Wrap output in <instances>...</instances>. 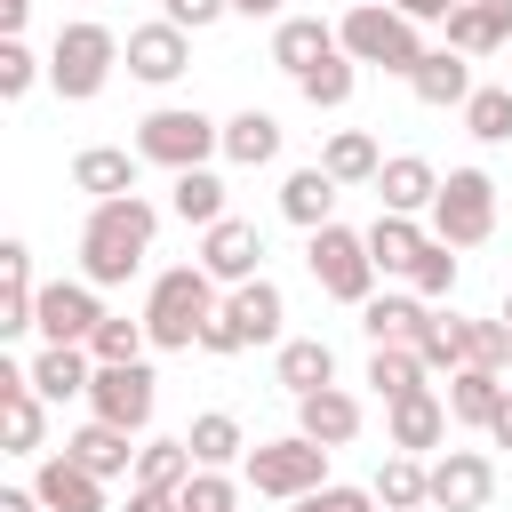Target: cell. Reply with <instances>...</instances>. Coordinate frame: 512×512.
<instances>
[{
	"mask_svg": "<svg viewBox=\"0 0 512 512\" xmlns=\"http://www.w3.org/2000/svg\"><path fill=\"white\" fill-rule=\"evenodd\" d=\"M424 320H432V304H424V296H368V304H360L368 344H416V336H424Z\"/></svg>",
	"mask_w": 512,
	"mask_h": 512,
	"instance_id": "cell-29",
	"label": "cell"
},
{
	"mask_svg": "<svg viewBox=\"0 0 512 512\" xmlns=\"http://www.w3.org/2000/svg\"><path fill=\"white\" fill-rule=\"evenodd\" d=\"M24 16H32V0H0V24H8V40L24 32Z\"/></svg>",
	"mask_w": 512,
	"mask_h": 512,
	"instance_id": "cell-53",
	"label": "cell"
},
{
	"mask_svg": "<svg viewBox=\"0 0 512 512\" xmlns=\"http://www.w3.org/2000/svg\"><path fill=\"white\" fill-rule=\"evenodd\" d=\"M280 384L304 400V392H320V384H336V352L320 344V336H288L280 344Z\"/></svg>",
	"mask_w": 512,
	"mask_h": 512,
	"instance_id": "cell-37",
	"label": "cell"
},
{
	"mask_svg": "<svg viewBox=\"0 0 512 512\" xmlns=\"http://www.w3.org/2000/svg\"><path fill=\"white\" fill-rule=\"evenodd\" d=\"M64 456H80V464H88L96 480H120V472L136 464V448H128V432H120V424H104V416H88V424H80V432L64 440Z\"/></svg>",
	"mask_w": 512,
	"mask_h": 512,
	"instance_id": "cell-30",
	"label": "cell"
},
{
	"mask_svg": "<svg viewBox=\"0 0 512 512\" xmlns=\"http://www.w3.org/2000/svg\"><path fill=\"white\" fill-rule=\"evenodd\" d=\"M272 152H280V120H272V112L248 104V112L224 120V160H232V168H264Z\"/></svg>",
	"mask_w": 512,
	"mask_h": 512,
	"instance_id": "cell-33",
	"label": "cell"
},
{
	"mask_svg": "<svg viewBox=\"0 0 512 512\" xmlns=\"http://www.w3.org/2000/svg\"><path fill=\"white\" fill-rule=\"evenodd\" d=\"M512 384L496 376V368H480V360H464L456 376H448V416L456 424H472V432H488V416H496V400H504Z\"/></svg>",
	"mask_w": 512,
	"mask_h": 512,
	"instance_id": "cell-27",
	"label": "cell"
},
{
	"mask_svg": "<svg viewBox=\"0 0 512 512\" xmlns=\"http://www.w3.org/2000/svg\"><path fill=\"white\" fill-rule=\"evenodd\" d=\"M296 432H304V440H320V448H344V440L360 432V400H352L344 384H320V392H304V400H296Z\"/></svg>",
	"mask_w": 512,
	"mask_h": 512,
	"instance_id": "cell-18",
	"label": "cell"
},
{
	"mask_svg": "<svg viewBox=\"0 0 512 512\" xmlns=\"http://www.w3.org/2000/svg\"><path fill=\"white\" fill-rule=\"evenodd\" d=\"M424 248H432V232H424L416 216H392V208H384V216L368 224V256H376V272H416Z\"/></svg>",
	"mask_w": 512,
	"mask_h": 512,
	"instance_id": "cell-28",
	"label": "cell"
},
{
	"mask_svg": "<svg viewBox=\"0 0 512 512\" xmlns=\"http://www.w3.org/2000/svg\"><path fill=\"white\" fill-rule=\"evenodd\" d=\"M120 56H128V72H136L144 88H168V80H184V64H192V32L160 16V24H136Z\"/></svg>",
	"mask_w": 512,
	"mask_h": 512,
	"instance_id": "cell-11",
	"label": "cell"
},
{
	"mask_svg": "<svg viewBox=\"0 0 512 512\" xmlns=\"http://www.w3.org/2000/svg\"><path fill=\"white\" fill-rule=\"evenodd\" d=\"M112 64H120V40H112L104 24H64L56 48H48V80H56L64 104H88V96L112 80Z\"/></svg>",
	"mask_w": 512,
	"mask_h": 512,
	"instance_id": "cell-8",
	"label": "cell"
},
{
	"mask_svg": "<svg viewBox=\"0 0 512 512\" xmlns=\"http://www.w3.org/2000/svg\"><path fill=\"white\" fill-rule=\"evenodd\" d=\"M464 128H472L480 144H504V136H512V80H504V88H472V96H464Z\"/></svg>",
	"mask_w": 512,
	"mask_h": 512,
	"instance_id": "cell-41",
	"label": "cell"
},
{
	"mask_svg": "<svg viewBox=\"0 0 512 512\" xmlns=\"http://www.w3.org/2000/svg\"><path fill=\"white\" fill-rule=\"evenodd\" d=\"M392 8H400V16H416V24H448L464 0H392Z\"/></svg>",
	"mask_w": 512,
	"mask_h": 512,
	"instance_id": "cell-50",
	"label": "cell"
},
{
	"mask_svg": "<svg viewBox=\"0 0 512 512\" xmlns=\"http://www.w3.org/2000/svg\"><path fill=\"white\" fill-rule=\"evenodd\" d=\"M200 264H208L224 288H240V280H256V264H264V232H256L248 216H216V224L200 232Z\"/></svg>",
	"mask_w": 512,
	"mask_h": 512,
	"instance_id": "cell-12",
	"label": "cell"
},
{
	"mask_svg": "<svg viewBox=\"0 0 512 512\" xmlns=\"http://www.w3.org/2000/svg\"><path fill=\"white\" fill-rule=\"evenodd\" d=\"M336 192H344V184L312 160V168H296V176L280 184V216H288V224H304V232H320V224H336Z\"/></svg>",
	"mask_w": 512,
	"mask_h": 512,
	"instance_id": "cell-26",
	"label": "cell"
},
{
	"mask_svg": "<svg viewBox=\"0 0 512 512\" xmlns=\"http://www.w3.org/2000/svg\"><path fill=\"white\" fill-rule=\"evenodd\" d=\"M216 272L192 256V264H176V272H160L152 280V296H144V328H152V344L160 352H192L200 344V328L216 320Z\"/></svg>",
	"mask_w": 512,
	"mask_h": 512,
	"instance_id": "cell-2",
	"label": "cell"
},
{
	"mask_svg": "<svg viewBox=\"0 0 512 512\" xmlns=\"http://www.w3.org/2000/svg\"><path fill=\"white\" fill-rule=\"evenodd\" d=\"M192 472H200L192 440H144L136 448V488H184Z\"/></svg>",
	"mask_w": 512,
	"mask_h": 512,
	"instance_id": "cell-38",
	"label": "cell"
},
{
	"mask_svg": "<svg viewBox=\"0 0 512 512\" xmlns=\"http://www.w3.org/2000/svg\"><path fill=\"white\" fill-rule=\"evenodd\" d=\"M496 232V176L488 168H448L440 200H432V240L448 248H480Z\"/></svg>",
	"mask_w": 512,
	"mask_h": 512,
	"instance_id": "cell-6",
	"label": "cell"
},
{
	"mask_svg": "<svg viewBox=\"0 0 512 512\" xmlns=\"http://www.w3.org/2000/svg\"><path fill=\"white\" fill-rule=\"evenodd\" d=\"M24 368H32L40 400H88V384H96V352L88 344H40Z\"/></svg>",
	"mask_w": 512,
	"mask_h": 512,
	"instance_id": "cell-14",
	"label": "cell"
},
{
	"mask_svg": "<svg viewBox=\"0 0 512 512\" xmlns=\"http://www.w3.org/2000/svg\"><path fill=\"white\" fill-rule=\"evenodd\" d=\"M448 400L424 384V392H408V400H392V448H408V456H424V448H440L448 440Z\"/></svg>",
	"mask_w": 512,
	"mask_h": 512,
	"instance_id": "cell-24",
	"label": "cell"
},
{
	"mask_svg": "<svg viewBox=\"0 0 512 512\" xmlns=\"http://www.w3.org/2000/svg\"><path fill=\"white\" fill-rule=\"evenodd\" d=\"M96 320H104L96 280H48V288H40V304H32V328H40L48 344H88V336H96Z\"/></svg>",
	"mask_w": 512,
	"mask_h": 512,
	"instance_id": "cell-10",
	"label": "cell"
},
{
	"mask_svg": "<svg viewBox=\"0 0 512 512\" xmlns=\"http://www.w3.org/2000/svg\"><path fill=\"white\" fill-rule=\"evenodd\" d=\"M184 440H192V456H200V464H216V472H224L232 456H248V432H240V416H224V408L192 416V432H184Z\"/></svg>",
	"mask_w": 512,
	"mask_h": 512,
	"instance_id": "cell-39",
	"label": "cell"
},
{
	"mask_svg": "<svg viewBox=\"0 0 512 512\" xmlns=\"http://www.w3.org/2000/svg\"><path fill=\"white\" fill-rule=\"evenodd\" d=\"M160 16L184 24V32H208L216 16H232V0H160Z\"/></svg>",
	"mask_w": 512,
	"mask_h": 512,
	"instance_id": "cell-47",
	"label": "cell"
},
{
	"mask_svg": "<svg viewBox=\"0 0 512 512\" xmlns=\"http://www.w3.org/2000/svg\"><path fill=\"white\" fill-rule=\"evenodd\" d=\"M32 80H40V64H32V48H24V40H0V96L16 104V96H24Z\"/></svg>",
	"mask_w": 512,
	"mask_h": 512,
	"instance_id": "cell-46",
	"label": "cell"
},
{
	"mask_svg": "<svg viewBox=\"0 0 512 512\" xmlns=\"http://www.w3.org/2000/svg\"><path fill=\"white\" fill-rule=\"evenodd\" d=\"M0 424H8V456H40V432H48V416H40V392H32V368H0Z\"/></svg>",
	"mask_w": 512,
	"mask_h": 512,
	"instance_id": "cell-15",
	"label": "cell"
},
{
	"mask_svg": "<svg viewBox=\"0 0 512 512\" xmlns=\"http://www.w3.org/2000/svg\"><path fill=\"white\" fill-rule=\"evenodd\" d=\"M152 232H160V208L144 192H120V200H96L88 224H80V280L96 288H128L152 256Z\"/></svg>",
	"mask_w": 512,
	"mask_h": 512,
	"instance_id": "cell-1",
	"label": "cell"
},
{
	"mask_svg": "<svg viewBox=\"0 0 512 512\" xmlns=\"http://www.w3.org/2000/svg\"><path fill=\"white\" fill-rule=\"evenodd\" d=\"M504 320H512V296H504Z\"/></svg>",
	"mask_w": 512,
	"mask_h": 512,
	"instance_id": "cell-55",
	"label": "cell"
},
{
	"mask_svg": "<svg viewBox=\"0 0 512 512\" xmlns=\"http://www.w3.org/2000/svg\"><path fill=\"white\" fill-rule=\"evenodd\" d=\"M488 440H496V448H512V392L496 400V416H488Z\"/></svg>",
	"mask_w": 512,
	"mask_h": 512,
	"instance_id": "cell-52",
	"label": "cell"
},
{
	"mask_svg": "<svg viewBox=\"0 0 512 512\" xmlns=\"http://www.w3.org/2000/svg\"><path fill=\"white\" fill-rule=\"evenodd\" d=\"M136 168H144V152L88 144V152L72 160V192H88V200H120V192H136Z\"/></svg>",
	"mask_w": 512,
	"mask_h": 512,
	"instance_id": "cell-21",
	"label": "cell"
},
{
	"mask_svg": "<svg viewBox=\"0 0 512 512\" xmlns=\"http://www.w3.org/2000/svg\"><path fill=\"white\" fill-rule=\"evenodd\" d=\"M128 512H184V488H128Z\"/></svg>",
	"mask_w": 512,
	"mask_h": 512,
	"instance_id": "cell-49",
	"label": "cell"
},
{
	"mask_svg": "<svg viewBox=\"0 0 512 512\" xmlns=\"http://www.w3.org/2000/svg\"><path fill=\"white\" fill-rule=\"evenodd\" d=\"M0 512H48L40 488H0Z\"/></svg>",
	"mask_w": 512,
	"mask_h": 512,
	"instance_id": "cell-51",
	"label": "cell"
},
{
	"mask_svg": "<svg viewBox=\"0 0 512 512\" xmlns=\"http://www.w3.org/2000/svg\"><path fill=\"white\" fill-rule=\"evenodd\" d=\"M496 496V464L480 456V448H448L440 464H432V504L440 512H480Z\"/></svg>",
	"mask_w": 512,
	"mask_h": 512,
	"instance_id": "cell-13",
	"label": "cell"
},
{
	"mask_svg": "<svg viewBox=\"0 0 512 512\" xmlns=\"http://www.w3.org/2000/svg\"><path fill=\"white\" fill-rule=\"evenodd\" d=\"M336 40H344L352 64H376V72H400V80L424 64V32H416V16H400L392 0H360V8L336 24Z\"/></svg>",
	"mask_w": 512,
	"mask_h": 512,
	"instance_id": "cell-3",
	"label": "cell"
},
{
	"mask_svg": "<svg viewBox=\"0 0 512 512\" xmlns=\"http://www.w3.org/2000/svg\"><path fill=\"white\" fill-rule=\"evenodd\" d=\"M448 48H456V56H496V48H512V0H464V8L448 16Z\"/></svg>",
	"mask_w": 512,
	"mask_h": 512,
	"instance_id": "cell-19",
	"label": "cell"
},
{
	"mask_svg": "<svg viewBox=\"0 0 512 512\" xmlns=\"http://www.w3.org/2000/svg\"><path fill=\"white\" fill-rule=\"evenodd\" d=\"M376 200H384L392 216H416V208H432V200H440V168H432V160H416V152H392V160L376 168Z\"/></svg>",
	"mask_w": 512,
	"mask_h": 512,
	"instance_id": "cell-17",
	"label": "cell"
},
{
	"mask_svg": "<svg viewBox=\"0 0 512 512\" xmlns=\"http://www.w3.org/2000/svg\"><path fill=\"white\" fill-rule=\"evenodd\" d=\"M352 88H360V64L336 48V56H320L312 72H296V96L312 104V112H336V104H352Z\"/></svg>",
	"mask_w": 512,
	"mask_h": 512,
	"instance_id": "cell-34",
	"label": "cell"
},
{
	"mask_svg": "<svg viewBox=\"0 0 512 512\" xmlns=\"http://www.w3.org/2000/svg\"><path fill=\"white\" fill-rule=\"evenodd\" d=\"M232 16H280V0H232Z\"/></svg>",
	"mask_w": 512,
	"mask_h": 512,
	"instance_id": "cell-54",
	"label": "cell"
},
{
	"mask_svg": "<svg viewBox=\"0 0 512 512\" xmlns=\"http://www.w3.org/2000/svg\"><path fill=\"white\" fill-rule=\"evenodd\" d=\"M320 168H328L336 184H376L384 152H376V136H368V128H336V136H328V152H320Z\"/></svg>",
	"mask_w": 512,
	"mask_h": 512,
	"instance_id": "cell-35",
	"label": "cell"
},
{
	"mask_svg": "<svg viewBox=\"0 0 512 512\" xmlns=\"http://www.w3.org/2000/svg\"><path fill=\"white\" fill-rule=\"evenodd\" d=\"M144 344H152V328H144V320H128V312H104V320H96V336H88V352H96V360H144Z\"/></svg>",
	"mask_w": 512,
	"mask_h": 512,
	"instance_id": "cell-42",
	"label": "cell"
},
{
	"mask_svg": "<svg viewBox=\"0 0 512 512\" xmlns=\"http://www.w3.org/2000/svg\"><path fill=\"white\" fill-rule=\"evenodd\" d=\"M32 304H40L32 248H24V240H0V336H24V328H32Z\"/></svg>",
	"mask_w": 512,
	"mask_h": 512,
	"instance_id": "cell-22",
	"label": "cell"
},
{
	"mask_svg": "<svg viewBox=\"0 0 512 512\" xmlns=\"http://www.w3.org/2000/svg\"><path fill=\"white\" fill-rule=\"evenodd\" d=\"M416 352H424V368H448V376H456V368L472 360V320H456V312L440 320V312H432L424 336H416Z\"/></svg>",
	"mask_w": 512,
	"mask_h": 512,
	"instance_id": "cell-40",
	"label": "cell"
},
{
	"mask_svg": "<svg viewBox=\"0 0 512 512\" xmlns=\"http://www.w3.org/2000/svg\"><path fill=\"white\" fill-rule=\"evenodd\" d=\"M224 312H232V328L248 336V344H280V320H288V296L256 272V280H240L232 296H224Z\"/></svg>",
	"mask_w": 512,
	"mask_h": 512,
	"instance_id": "cell-23",
	"label": "cell"
},
{
	"mask_svg": "<svg viewBox=\"0 0 512 512\" xmlns=\"http://www.w3.org/2000/svg\"><path fill=\"white\" fill-rule=\"evenodd\" d=\"M344 40H336V24H320V16H280V32H272V64L296 80V72H312L320 56H336Z\"/></svg>",
	"mask_w": 512,
	"mask_h": 512,
	"instance_id": "cell-25",
	"label": "cell"
},
{
	"mask_svg": "<svg viewBox=\"0 0 512 512\" xmlns=\"http://www.w3.org/2000/svg\"><path fill=\"white\" fill-rule=\"evenodd\" d=\"M304 264H312L320 296H336V304H368L376 296V256H368V232H352V224H320Z\"/></svg>",
	"mask_w": 512,
	"mask_h": 512,
	"instance_id": "cell-7",
	"label": "cell"
},
{
	"mask_svg": "<svg viewBox=\"0 0 512 512\" xmlns=\"http://www.w3.org/2000/svg\"><path fill=\"white\" fill-rule=\"evenodd\" d=\"M152 368L144 360H96V384H88V408L104 416V424H120V432H144L152 424Z\"/></svg>",
	"mask_w": 512,
	"mask_h": 512,
	"instance_id": "cell-9",
	"label": "cell"
},
{
	"mask_svg": "<svg viewBox=\"0 0 512 512\" xmlns=\"http://www.w3.org/2000/svg\"><path fill=\"white\" fill-rule=\"evenodd\" d=\"M136 152L152 168H208V152H224V120H208L192 104H160L136 120Z\"/></svg>",
	"mask_w": 512,
	"mask_h": 512,
	"instance_id": "cell-5",
	"label": "cell"
},
{
	"mask_svg": "<svg viewBox=\"0 0 512 512\" xmlns=\"http://www.w3.org/2000/svg\"><path fill=\"white\" fill-rule=\"evenodd\" d=\"M368 488H376V504H384V512H416V504H432V464H416L408 448H392V456L376 464V480H368Z\"/></svg>",
	"mask_w": 512,
	"mask_h": 512,
	"instance_id": "cell-31",
	"label": "cell"
},
{
	"mask_svg": "<svg viewBox=\"0 0 512 512\" xmlns=\"http://www.w3.org/2000/svg\"><path fill=\"white\" fill-rule=\"evenodd\" d=\"M296 512H376V488H344V480H328V488L296 496Z\"/></svg>",
	"mask_w": 512,
	"mask_h": 512,
	"instance_id": "cell-45",
	"label": "cell"
},
{
	"mask_svg": "<svg viewBox=\"0 0 512 512\" xmlns=\"http://www.w3.org/2000/svg\"><path fill=\"white\" fill-rule=\"evenodd\" d=\"M472 360L496 368V376H512V320H504V312H496V320H472Z\"/></svg>",
	"mask_w": 512,
	"mask_h": 512,
	"instance_id": "cell-44",
	"label": "cell"
},
{
	"mask_svg": "<svg viewBox=\"0 0 512 512\" xmlns=\"http://www.w3.org/2000/svg\"><path fill=\"white\" fill-rule=\"evenodd\" d=\"M168 208H176L184 224H200V232H208V224L224 216V176H216V168H176V184H168Z\"/></svg>",
	"mask_w": 512,
	"mask_h": 512,
	"instance_id": "cell-36",
	"label": "cell"
},
{
	"mask_svg": "<svg viewBox=\"0 0 512 512\" xmlns=\"http://www.w3.org/2000/svg\"><path fill=\"white\" fill-rule=\"evenodd\" d=\"M408 88H416V104H432V112H464V96H472V56H456V48H424V64L408 72Z\"/></svg>",
	"mask_w": 512,
	"mask_h": 512,
	"instance_id": "cell-20",
	"label": "cell"
},
{
	"mask_svg": "<svg viewBox=\"0 0 512 512\" xmlns=\"http://www.w3.org/2000/svg\"><path fill=\"white\" fill-rule=\"evenodd\" d=\"M408 288H416L424 304H440V296H456V248H448V240H432V248L416 256V272H408Z\"/></svg>",
	"mask_w": 512,
	"mask_h": 512,
	"instance_id": "cell-43",
	"label": "cell"
},
{
	"mask_svg": "<svg viewBox=\"0 0 512 512\" xmlns=\"http://www.w3.org/2000/svg\"><path fill=\"white\" fill-rule=\"evenodd\" d=\"M32 488H40V504H48V512H104V480H96L80 456H40Z\"/></svg>",
	"mask_w": 512,
	"mask_h": 512,
	"instance_id": "cell-16",
	"label": "cell"
},
{
	"mask_svg": "<svg viewBox=\"0 0 512 512\" xmlns=\"http://www.w3.org/2000/svg\"><path fill=\"white\" fill-rule=\"evenodd\" d=\"M200 352H216V360H232V352H248V336L232 328V312H224V304H216V320L200 328Z\"/></svg>",
	"mask_w": 512,
	"mask_h": 512,
	"instance_id": "cell-48",
	"label": "cell"
},
{
	"mask_svg": "<svg viewBox=\"0 0 512 512\" xmlns=\"http://www.w3.org/2000/svg\"><path fill=\"white\" fill-rule=\"evenodd\" d=\"M328 456H336V448H320V440L288 432V440H256V448L240 456V472H248V488H256V496H280V504H296V496L328 488Z\"/></svg>",
	"mask_w": 512,
	"mask_h": 512,
	"instance_id": "cell-4",
	"label": "cell"
},
{
	"mask_svg": "<svg viewBox=\"0 0 512 512\" xmlns=\"http://www.w3.org/2000/svg\"><path fill=\"white\" fill-rule=\"evenodd\" d=\"M424 376H432V368H424V352H416V344H376V352H368V384H376V400H384V408H392V400H408V392H424Z\"/></svg>",
	"mask_w": 512,
	"mask_h": 512,
	"instance_id": "cell-32",
	"label": "cell"
}]
</instances>
